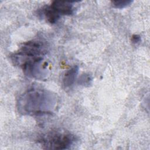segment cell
<instances>
[{"mask_svg":"<svg viewBox=\"0 0 150 150\" xmlns=\"http://www.w3.org/2000/svg\"><path fill=\"white\" fill-rule=\"evenodd\" d=\"M56 103L57 98L54 94L32 88L19 97L17 104L19 112L23 114L40 115L51 113Z\"/></svg>","mask_w":150,"mask_h":150,"instance_id":"1","label":"cell"},{"mask_svg":"<svg viewBox=\"0 0 150 150\" xmlns=\"http://www.w3.org/2000/svg\"><path fill=\"white\" fill-rule=\"evenodd\" d=\"M76 141V138L74 135L60 132L50 133L40 140L43 148L53 149H68Z\"/></svg>","mask_w":150,"mask_h":150,"instance_id":"2","label":"cell"},{"mask_svg":"<svg viewBox=\"0 0 150 150\" xmlns=\"http://www.w3.org/2000/svg\"><path fill=\"white\" fill-rule=\"evenodd\" d=\"M47 52L46 45L42 41L32 40L23 44L19 50V53L28 57H42Z\"/></svg>","mask_w":150,"mask_h":150,"instance_id":"3","label":"cell"},{"mask_svg":"<svg viewBox=\"0 0 150 150\" xmlns=\"http://www.w3.org/2000/svg\"><path fill=\"white\" fill-rule=\"evenodd\" d=\"M72 3V2L55 1L50 6L60 16L62 15H70L73 13Z\"/></svg>","mask_w":150,"mask_h":150,"instance_id":"4","label":"cell"},{"mask_svg":"<svg viewBox=\"0 0 150 150\" xmlns=\"http://www.w3.org/2000/svg\"><path fill=\"white\" fill-rule=\"evenodd\" d=\"M79 72V67L74 66L68 70L63 77V82L65 87L71 86L75 81Z\"/></svg>","mask_w":150,"mask_h":150,"instance_id":"5","label":"cell"},{"mask_svg":"<svg viewBox=\"0 0 150 150\" xmlns=\"http://www.w3.org/2000/svg\"><path fill=\"white\" fill-rule=\"evenodd\" d=\"M133 2L131 0H125V1H111L112 6L115 8L122 9L129 5Z\"/></svg>","mask_w":150,"mask_h":150,"instance_id":"6","label":"cell"},{"mask_svg":"<svg viewBox=\"0 0 150 150\" xmlns=\"http://www.w3.org/2000/svg\"><path fill=\"white\" fill-rule=\"evenodd\" d=\"M92 81L91 77L89 74H84L81 75L79 80V83L83 86H89Z\"/></svg>","mask_w":150,"mask_h":150,"instance_id":"7","label":"cell"},{"mask_svg":"<svg viewBox=\"0 0 150 150\" xmlns=\"http://www.w3.org/2000/svg\"><path fill=\"white\" fill-rule=\"evenodd\" d=\"M141 40V38L138 35H134L132 36V42L134 43H137Z\"/></svg>","mask_w":150,"mask_h":150,"instance_id":"8","label":"cell"}]
</instances>
